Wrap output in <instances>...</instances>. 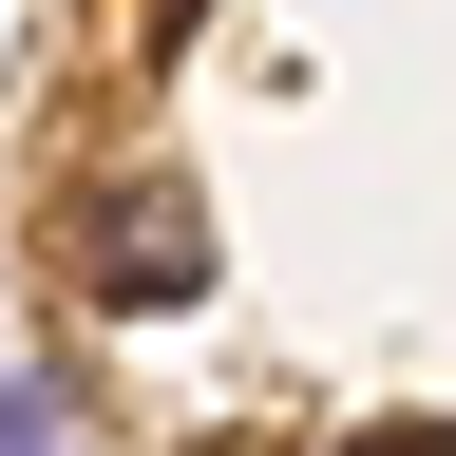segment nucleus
<instances>
[{
    "label": "nucleus",
    "instance_id": "obj_1",
    "mask_svg": "<svg viewBox=\"0 0 456 456\" xmlns=\"http://www.w3.org/2000/svg\"><path fill=\"white\" fill-rule=\"evenodd\" d=\"M57 285H77V305H114V323H152V305H191L209 285V209L191 191H95V209H57Z\"/></svg>",
    "mask_w": 456,
    "mask_h": 456
},
{
    "label": "nucleus",
    "instance_id": "obj_2",
    "mask_svg": "<svg viewBox=\"0 0 456 456\" xmlns=\"http://www.w3.org/2000/svg\"><path fill=\"white\" fill-rule=\"evenodd\" d=\"M209 20V0H134V57H171V38H191Z\"/></svg>",
    "mask_w": 456,
    "mask_h": 456
}]
</instances>
